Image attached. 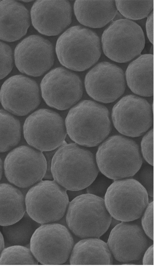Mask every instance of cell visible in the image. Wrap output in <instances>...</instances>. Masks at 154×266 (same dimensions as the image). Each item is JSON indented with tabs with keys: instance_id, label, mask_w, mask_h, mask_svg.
<instances>
[{
	"instance_id": "1",
	"label": "cell",
	"mask_w": 154,
	"mask_h": 266,
	"mask_svg": "<svg viewBox=\"0 0 154 266\" xmlns=\"http://www.w3.org/2000/svg\"><path fill=\"white\" fill-rule=\"evenodd\" d=\"M51 170L53 180L70 191L86 189L99 172L91 151L75 143L66 142L54 153Z\"/></svg>"
},
{
	"instance_id": "2",
	"label": "cell",
	"mask_w": 154,
	"mask_h": 266,
	"mask_svg": "<svg viewBox=\"0 0 154 266\" xmlns=\"http://www.w3.org/2000/svg\"><path fill=\"white\" fill-rule=\"evenodd\" d=\"M65 123L70 138L85 147L98 146L111 131L108 109L90 100H83L73 107Z\"/></svg>"
},
{
	"instance_id": "3",
	"label": "cell",
	"mask_w": 154,
	"mask_h": 266,
	"mask_svg": "<svg viewBox=\"0 0 154 266\" xmlns=\"http://www.w3.org/2000/svg\"><path fill=\"white\" fill-rule=\"evenodd\" d=\"M95 157L99 171L113 180L132 177L143 163L138 145L121 135L105 139L99 146Z\"/></svg>"
},
{
	"instance_id": "4",
	"label": "cell",
	"mask_w": 154,
	"mask_h": 266,
	"mask_svg": "<svg viewBox=\"0 0 154 266\" xmlns=\"http://www.w3.org/2000/svg\"><path fill=\"white\" fill-rule=\"evenodd\" d=\"M55 51L62 65L73 71H82L99 60L101 55L100 40L92 30L73 26L59 37Z\"/></svg>"
},
{
	"instance_id": "5",
	"label": "cell",
	"mask_w": 154,
	"mask_h": 266,
	"mask_svg": "<svg viewBox=\"0 0 154 266\" xmlns=\"http://www.w3.org/2000/svg\"><path fill=\"white\" fill-rule=\"evenodd\" d=\"M65 215L69 230L80 238L101 237L109 229L112 219L104 199L88 193L70 201Z\"/></svg>"
},
{
	"instance_id": "6",
	"label": "cell",
	"mask_w": 154,
	"mask_h": 266,
	"mask_svg": "<svg viewBox=\"0 0 154 266\" xmlns=\"http://www.w3.org/2000/svg\"><path fill=\"white\" fill-rule=\"evenodd\" d=\"M69 203L67 190L54 180H42L25 197L26 212L40 224L57 222L65 216Z\"/></svg>"
},
{
	"instance_id": "7",
	"label": "cell",
	"mask_w": 154,
	"mask_h": 266,
	"mask_svg": "<svg viewBox=\"0 0 154 266\" xmlns=\"http://www.w3.org/2000/svg\"><path fill=\"white\" fill-rule=\"evenodd\" d=\"M104 200L111 217L120 222L138 219L149 203L146 190L131 177L114 180L108 188Z\"/></svg>"
},
{
	"instance_id": "8",
	"label": "cell",
	"mask_w": 154,
	"mask_h": 266,
	"mask_svg": "<svg viewBox=\"0 0 154 266\" xmlns=\"http://www.w3.org/2000/svg\"><path fill=\"white\" fill-rule=\"evenodd\" d=\"M74 244L68 228L54 222L41 224L35 230L29 248L41 264L61 265L69 259Z\"/></svg>"
},
{
	"instance_id": "9",
	"label": "cell",
	"mask_w": 154,
	"mask_h": 266,
	"mask_svg": "<svg viewBox=\"0 0 154 266\" xmlns=\"http://www.w3.org/2000/svg\"><path fill=\"white\" fill-rule=\"evenodd\" d=\"M103 52L110 60L118 63L128 62L141 54L145 46L141 28L126 19L113 21L102 36Z\"/></svg>"
},
{
	"instance_id": "10",
	"label": "cell",
	"mask_w": 154,
	"mask_h": 266,
	"mask_svg": "<svg viewBox=\"0 0 154 266\" xmlns=\"http://www.w3.org/2000/svg\"><path fill=\"white\" fill-rule=\"evenodd\" d=\"M23 135L29 145L42 152L58 148L66 141L65 121L57 113L41 109L30 114L23 125Z\"/></svg>"
},
{
	"instance_id": "11",
	"label": "cell",
	"mask_w": 154,
	"mask_h": 266,
	"mask_svg": "<svg viewBox=\"0 0 154 266\" xmlns=\"http://www.w3.org/2000/svg\"><path fill=\"white\" fill-rule=\"evenodd\" d=\"M4 170L11 183L20 188H27L43 179L46 161L43 152L29 146H20L7 154Z\"/></svg>"
},
{
	"instance_id": "12",
	"label": "cell",
	"mask_w": 154,
	"mask_h": 266,
	"mask_svg": "<svg viewBox=\"0 0 154 266\" xmlns=\"http://www.w3.org/2000/svg\"><path fill=\"white\" fill-rule=\"evenodd\" d=\"M42 98L50 107L65 110L81 98L82 82L75 73L63 67H56L48 72L41 84Z\"/></svg>"
},
{
	"instance_id": "13",
	"label": "cell",
	"mask_w": 154,
	"mask_h": 266,
	"mask_svg": "<svg viewBox=\"0 0 154 266\" xmlns=\"http://www.w3.org/2000/svg\"><path fill=\"white\" fill-rule=\"evenodd\" d=\"M111 118L115 129L126 137L143 135L153 124V114L150 103L135 95L122 97L113 107Z\"/></svg>"
},
{
	"instance_id": "14",
	"label": "cell",
	"mask_w": 154,
	"mask_h": 266,
	"mask_svg": "<svg viewBox=\"0 0 154 266\" xmlns=\"http://www.w3.org/2000/svg\"><path fill=\"white\" fill-rule=\"evenodd\" d=\"M141 226L133 221L120 222L109 234L107 245L112 256L118 262L140 260L151 245Z\"/></svg>"
},
{
	"instance_id": "15",
	"label": "cell",
	"mask_w": 154,
	"mask_h": 266,
	"mask_svg": "<svg viewBox=\"0 0 154 266\" xmlns=\"http://www.w3.org/2000/svg\"><path fill=\"white\" fill-rule=\"evenodd\" d=\"M84 86L88 95L94 100L104 103L113 102L125 92L124 72L115 64L100 62L86 74Z\"/></svg>"
},
{
	"instance_id": "16",
	"label": "cell",
	"mask_w": 154,
	"mask_h": 266,
	"mask_svg": "<svg viewBox=\"0 0 154 266\" xmlns=\"http://www.w3.org/2000/svg\"><path fill=\"white\" fill-rule=\"evenodd\" d=\"M14 59L16 66L21 73L34 77L40 76L54 64L53 46L41 36L30 35L16 46Z\"/></svg>"
},
{
	"instance_id": "17",
	"label": "cell",
	"mask_w": 154,
	"mask_h": 266,
	"mask_svg": "<svg viewBox=\"0 0 154 266\" xmlns=\"http://www.w3.org/2000/svg\"><path fill=\"white\" fill-rule=\"evenodd\" d=\"M0 102L8 112L25 116L35 110L41 102L40 90L33 79L22 75L8 78L0 90Z\"/></svg>"
},
{
	"instance_id": "18",
	"label": "cell",
	"mask_w": 154,
	"mask_h": 266,
	"mask_svg": "<svg viewBox=\"0 0 154 266\" xmlns=\"http://www.w3.org/2000/svg\"><path fill=\"white\" fill-rule=\"evenodd\" d=\"M72 11L68 1H37L30 11L33 26L41 34L56 36L72 21Z\"/></svg>"
},
{
	"instance_id": "19",
	"label": "cell",
	"mask_w": 154,
	"mask_h": 266,
	"mask_svg": "<svg viewBox=\"0 0 154 266\" xmlns=\"http://www.w3.org/2000/svg\"><path fill=\"white\" fill-rule=\"evenodd\" d=\"M30 25L28 10L15 1L0 2V39L6 42L19 40Z\"/></svg>"
},
{
	"instance_id": "20",
	"label": "cell",
	"mask_w": 154,
	"mask_h": 266,
	"mask_svg": "<svg viewBox=\"0 0 154 266\" xmlns=\"http://www.w3.org/2000/svg\"><path fill=\"white\" fill-rule=\"evenodd\" d=\"M77 20L86 26L101 28L115 17L117 10L114 1L77 0L74 4Z\"/></svg>"
},
{
	"instance_id": "21",
	"label": "cell",
	"mask_w": 154,
	"mask_h": 266,
	"mask_svg": "<svg viewBox=\"0 0 154 266\" xmlns=\"http://www.w3.org/2000/svg\"><path fill=\"white\" fill-rule=\"evenodd\" d=\"M69 259L71 265H110L113 259L107 243L99 237L82 238L74 244Z\"/></svg>"
},
{
	"instance_id": "22",
	"label": "cell",
	"mask_w": 154,
	"mask_h": 266,
	"mask_svg": "<svg viewBox=\"0 0 154 266\" xmlns=\"http://www.w3.org/2000/svg\"><path fill=\"white\" fill-rule=\"evenodd\" d=\"M126 79L134 93L143 97L153 94V56L141 55L132 61L126 71Z\"/></svg>"
},
{
	"instance_id": "23",
	"label": "cell",
	"mask_w": 154,
	"mask_h": 266,
	"mask_svg": "<svg viewBox=\"0 0 154 266\" xmlns=\"http://www.w3.org/2000/svg\"><path fill=\"white\" fill-rule=\"evenodd\" d=\"M25 212V197L22 192L10 184L0 183V226L16 223Z\"/></svg>"
},
{
	"instance_id": "24",
	"label": "cell",
	"mask_w": 154,
	"mask_h": 266,
	"mask_svg": "<svg viewBox=\"0 0 154 266\" xmlns=\"http://www.w3.org/2000/svg\"><path fill=\"white\" fill-rule=\"evenodd\" d=\"M41 225L31 218L25 212L23 216L16 223L2 226L1 232L4 237L5 246L29 245L33 234Z\"/></svg>"
},
{
	"instance_id": "25",
	"label": "cell",
	"mask_w": 154,
	"mask_h": 266,
	"mask_svg": "<svg viewBox=\"0 0 154 266\" xmlns=\"http://www.w3.org/2000/svg\"><path fill=\"white\" fill-rule=\"evenodd\" d=\"M21 132L19 121L6 111L0 110V152L15 147L20 140Z\"/></svg>"
},
{
	"instance_id": "26",
	"label": "cell",
	"mask_w": 154,
	"mask_h": 266,
	"mask_svg": "<svg viewBox=\"0 0 154 266\" xmlns=\"http://www.w3.org/2000/svg\"><path fill=\"white\" fill-rule=\"evenodd\" d=\"M29 248L21 245L5 247L0 254V265H38Z\"/></svg>"
},
{
	"instance_id": "27",
	"label": "cell",
	"mask_w": 154,
	"mask_h": 266,
	"mask_svg": "<svg viewBox=\"0 0 154 266\" xmlns=\"http://www.w3.org/2000/svg\"><path fill=\"white\" fill-rule=\"evenodd\" d=\"M117 10L122 16L133 20L146 17L153 9V1H115Z\"/></svg>"
},
{
	"instance_id": "28",
	"label": "cell",
	"mask_w": 154,
	"mask_h": 266,
	"mask_svg": "<svg viewBox=\"0 0 154 266\" xmlns=\"http://www.w3.org/2000/svg\"><path fill=\"white\" fill-rule=\"evenodd\" d=\"M131 178L138 181L146 190L148 195L153 197V168L147 163H142L140 169Z\"/></svg>"
},
{
	"instance_id": "29",
	"label": "cell",
	"mask_w": 154,
	"mask_h": 266,
	"mask_svg": "<svg viewBox=\"0 0 154 266\" xmlns=\"http://www.w3.org/2000/svg\"><path fill=\"white\" fill-rule=\"evenodd\" d=\"M113 181L99 171L94 180L86 188V193L104 199L108 188Z\"/></svg>"
},
{
	"instance_id": "30",
	"label": "cell",
	"mask_w": 154,
	"mask_h": 266,
	"mask_svg": "<svg viewBox=\"0 0 154 266\" xmlns=\"http://www.w3.org/2000/svg\"><path fill=\"white\" fill-rule=\"evenodd\" d=\"M13 54L11 47L0 41V79L7 76L13 68Z\"/></svg>"
},
{
	"instance_id": "31",
	"label": "cell",
	"mask_w": 154,
	"mask_h": 266,
	"mask_svg": "<svg viewBox=\"0 0 154 266\" xmlns=\"http://www.w3.org/2000/svg\"><path fill=\"white\" fill-rule=\"evenodd\" d=\"M141 152L144 159L153 166V129H150L143 136L141 142Z\"/></svg>"
},
{
	"instance_id": "32",
	"label": "cell",
	"mask_w": 154,
	"mask_h": 266,
	"mask_svg": "<svg viewBox=\"0 0 154 266\" xmlns=\"http://www.w3.org/2000/svg\"><path fill=\"white\" fill-rule=\"evenodd\" d=\"M141 227L146 235L153 241V201L149 202L141 216Z\"/></svg>"
},
{
	"instance_id": "33",
	"label": "cell",
	"mask_w": 154,
	"mask_h": 266,
	"mask_svg": "<svg viewBox=\"0 0 154 266\" xmlns=\"http://www.w3.org/2000/svg\"><path fill=\"white\" fill-rule=\"evenodd\" d=\"M57 149L52 151L43 152L46 161V170L43 178L44 180L53 179L51 170V163L53 156Z\"/></svg>"
},
{
	"instance_id": "34",
	"label": "cell",
	"mask_w": 154,
	"mask_h": 266,
	"mask_svg": "<svg viewBox=\"0 0 154 266\" xmlns=\"http://www.w3.org/2000/svg\"><path fill=\"white\" fill-rule=\"evenodd\" d=\"M146 31L150 42L153 43V12L150 13L146 22Z\"/></svg>"
},
{
	"instance_id": "35",
	"label": "cell",
	"mask_w": 154,
	"mask_h": 266,
	"mask_svg": "<svg viewBox=\"0 0 154 266\" xmlns=\"http://www.w3.org/2000/svg\"><path fill=\"white\" fill-rule=\"evenodd\" d=\"M142 264L153 265V244L150 245L143 255Z\"/></svg>"
},
{
	"instance_id": "36",
	"label": "cell",
	"mask_w": 154,
	"mask_h": 266,
	"mask_svg": "<svg viewBox=\"0 0 154 266\" xmlns=\"http://www.w3.org/2000/svg\"><path fill=\"white\" fill-rule=\"evenodd\" d=\"M67 193L69 198V202L73 200L75 197L84 194L86 193V190L83 189L79 191H70L67 190Z\"/></svg>"
},
{
	"instance_id": "37",
	"label": "cell",
	"mask_w": 154,
	"mask_h": 266,
	"mask_svg": "<svg viewBox=\"0 0 154 266\" xmlns=\"http://www.w3.org/2000/svg\"><path fill=\"white\" fill-rule=\"evenodd\" d=\"M5 248V242L2 232L0 231V254Z\"/></svg>"
},
{
	"instance_id": "38",
	"label": "cell",
	"mask_w": 154,
	"mask_h": 266,
	"mask_svg": "<svg viewBox=\"0 0 154 266\" xmlns=\"http://www.w3.org/2000/svg\"><path fill=\"white\" fill-rule=\"evenodd\" d=\"M4 165L3 162L0 157V180H1L3 176Z\"/></svg>"
},
{
	"instance_id": "39",
	"label": "cell",
	"mask_w": 154,
	"mask_h": 266,
	"mask_svg": "<svg viewBox=\"0 0 154 266\" xmlns=\"http://www.w3.org/2000/svg\"><path fill=\"white\" fill-rule=\"evenodd\" d=\"M23 2H30L32 1H22Z\"/></svg>"
}]
</instances>
